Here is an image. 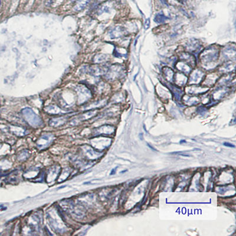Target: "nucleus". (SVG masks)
<instances>
[{
	"mask_svg": "<svg viewBox=\"0 0 236 236\" xmlns=\"http://www.w3.org/2000/svg\"><path fill=\"white\" fill-rule=\"evenodd\" d=\"M90 0H77V3L74 7L76 11H79L83 10L89 2Z\"/></svg>",
	"mask_w": 236,
	"mask_h": 236,
	"instance_id": "f03ea898",
	"label": "nucleus"
},
{
	"mask_svg": "<svg viewBox=\"0 0 236 236\" xmlns=\"http://www.w3.org/2000/svg\"><path fill=\"white\" fill-rule=\"evenodd\" d=\"M53 1L54 0H46L45 4L47 6H50V5H51V4L53 2Z\"/></svg>",
	"mask_w": 236,
	"mask_h": 236,
	"instance_id": "39448f33",
	"label": "nucleus"
},
{
	"mask_svg": "<svg viewBox=\"0 0 236 236\" xmlns=\"http://www.w3.org/2000/svg\"><path fill=\"white\" fill-rule=\"evenodd\" d=\"M23 112L25 115L26 119H27L31 124L36 125L40 124V119L32 110L29 108H26L23 110Z\"/></svg>",
	"mask_w": 236,
	"mask_h": 236,
	"instance_id": "f257e3e1",
	"label": "nucleus"
},
{
	"mask_svg": "<svg viewBox=\"0 0 236 236\" xmlns=\"http://www.w3.org/2000/svg\"><path fill=\"white\" fill-rule=\"evenodd\" d=\"M116 168H117V167H116L115 169H113V170H112V172L111 173V175H113V174H115V172H116V170H116Z\"/></svg>",
	"mask_w": 236,
	"mask_h": 236,
	"instance_id": "423d86ee",
	"label": "nucleus"
},
{
	"mask_svg": "<svg viewBox=\"0 0 236 236\" xmlns=\"http://www.w3.org/2000/svg\"><path fill=\"white\" fill-rule=\"evenodd\" d=\"M172 154H179V155H181V156H183V157H190L189 155L185 154H181V152H173V153H172Z\"/></svg>",
	"mask_w": 236,
	"mask_h": 236,
	"instance_id": "20e7f679",
	"label": "nucleus"
},
{
	"mask_svg": "<svg viewBox=\"0 0 236 236\" xmlns=\"http://www.w3.org/2000/svg\"><path fill=\"white\" fill-rule=\"evenodd\" d=\"M147 145H148V147H149V148H150V149H152V150H156V149H155V148H153V147H152V146H150V145H149V144H148V143H147Z\"/></svg>",
	"mask_w": 236,
	"mask_h": 236,
	"instance_id": "0eeeda50",
	"label": "nucleus"
},
{
	"mask_svg": "<svg viewBox=\"0 0 236 236\" xmlns=\"http://www.w3.org/2000/svg\"><path fill=\"white\" fill-rule=\"evenodd\" d=\"M183 142H186V141H181V142H180V143L181 144V143H183Z\"/></svg>",
	"mask_w": 236,
	"mask_h": 236,
	"instance_id": "6e6552de",
	"label": "nucleus"
},
{
	"mask_svg": "<svg viewBox=\"0 0 236 236\" xmlns=\"http://www.w3.org/2000/svg\"><path fill=\"white\" fill-rule=\"evenodd\" d=\"M224 145L226 147H230V148H235V146L230 143H228V142H224Z\"/></svg>",
	"mask_w": 236,
	"mask_h": 236,
	"instance_id": "7ed1b4c3",
	"label": "nucleus"
}]
</instances>
